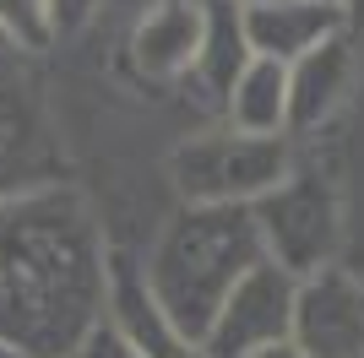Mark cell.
<instances>
[{
    "instance_id": "5",
    "label": "cell",
    "mask_w": 364,
    "mask_h": 358,
    "mask_svg": "<svg viewBox=\"0 0 364 358\" xmlns=\"http://www.w3.org/2000/svg\"><path fill=\"white\" fill-rule=\"evenodd\" d=\"M256 228L267 261L289 277H316L337 255V195L310 168H294L272 195L256 201Z\"/></svg>"
},
{
    "instance_id": "9",
    "label": "cell",
    "mask_w": 364,
    "mask_h": 358,
    "mask_svg": "<svg viewBox=\"0 0 364 358\" xmlns=\"http://www.w3.org/2000/svg\"><path fill=\"white\" fill-rule=\"evenodd\" d=\"M207 11H213V0H158L136 22V38H131L136 71L152 82L191 76L201 60V44H207Z\"/></svg>"
},
{
    "instance_id": "4",
    "label": "cell",
    "mask_w": 364,
    "mask_h": 358,
    "mask_svg": "<svg viewBox=\"0 0 364 358\" xmlns=\"http://www.w3.org/2000/svg\"><path fill=\"white\" fill-rule=\"evenodd\" d=\"M44 185H65L60 136L49 125V104L28 60L0 44V201Z\"/></svg>"
},
{
    "instance_id": "10",
    "label": "cell",
    "mask_w": 364,
    "mask_h": 358,
    "mask_svg": "<svg viewBox=\"0 0 364 358\" xmlns=\"http://www.w3.org/2000/svg\"><path fill=\"white\" fill-rule=\"evenodd\" d=\"M353 76V49L337 33L321 49H310L304 60L289 65V131H316L321 119H332V109L343 104Z\"/></svg>"
},
{
    "instance_id": "7",
    "label": "cell",
    "mask_w": 364,
    "mask_h": 358,
    "mask_svg": "<svg viewBox=\"0 0 364 358\" xmlns=\"http://www.w3.org/2000/svg\"><path fill=\"white\" fill-rule=\"evenodd\" d=\"M294 347L304 358H364V283L337 261L316 277H299Z\"/></svg>"
},
{
    "instance_id": "2",
    "label": "cell",
    "mask_w": 364,
    "mask_h": 358,
    "mask_svg": "<svg viewBox=\"0 0 364 358\" xmlns=\"http://www.w3.org/2000/svg\"><path fill=\"white\" fill-rule=\"evenodd\" d=\"M267 261L256 228V207H180L152 239L141 288L164 310L168 326H180L191 342L207 337L223 298Z\"/></svg>"
},
{
    "instance_id": "13",
    "label": "cell",
    "mask_w": 364,
    "mask_h": 358,
    "mask_svg": "<svg viewBox=\"0 0 364 358\" xmlns=\"http://www.w3.org/2000/svg\"><path fill=\"white\" fill-rule=\"evenodd\" d=\"M250 65V44H245V22H240V6H228V0H213V11H207V44H201V60L191 82L213 92L218 104L228 98L234 87V76Z\"/></svg>"
},
{
    "instance_id": "19",
    "label": "cell",
    "mask_w": 364,
    "mask_h": 358,
    "mask_svg": "<svg viewBox=\"0 0 364 358\" xmlns=\"http://www.w3.org/2000/svg\"><path fill=\"white\" fill-rule=\"evenodd\" d=\"M0 358H22V353H16V347H11V342H0Z\"/></svg>"
},
{
    "instance_id": "3",
    "label": "cell",
    "mask_w": 364,
    "mask_h": 358,
    "mask_svg": "<svg viewBox=\"0 0 364 358\" xmlns=\"http://www.w3.org/2000/svg\"><path fill=\"white\" fill-rule=\"evenodd\" d=\"M294 174L289 136H245L234 125L201 131L174 152L180 207H256Z\"/></svg>"
},
{
    "instance_id": "17",
    "label": "cell",
    "mask_w": 364,
    "mask_h": 358,
    "mask_svg": "<svg viewBox=\"0 0 364 358\" xmlns=\"http://www.w3.org/2000/svg\"><path fill=\"white\" fill-rule=\"evenodd\" d=\"M256 358H304L294 342H283V347H267V353H256Z\"/></svg>"
},
{
    "instance_id": "1",
    "label": "cell",
    "mask_w": 364,
    "mask_h": 358,
    "mask_svg": "<svg viewBox=\"0 0 364 358\" xmlns=\"http://www.w3.org/2000/svg\"><path fill=\"white\" fill-rule=\"evenodd\" d=\"M114 261L71 185L0 201V342L22 358H76L104 326Z\"/></svg>"
},
{
    "instance_id": "8",
    "label": "cell",
    "mask_w": 364,
    "mask_h": 358,
    "mask_svg": "<svg viewBox=\"0 0 364 358\" xmlns=\"http://www.w3.org/2000/svg\"><path fill=\"white\" fill-rule=\"evenodd\" d=\"M240 22L250 55L294 65L343 33V6L337 0H256V6H240Z\"/></svg>"
},
{
    "instance_id": "16",
    "label": "cell",
    "mask_w": 364,
    "mask_h": 358,
    "mask_svg": "<svg viewBox=\"0 0 364 358\" xmlns=\"http://www.w3.org/2000/svg\"><path fill=\"white\" fill-rule=\"evenodd\" d=\"M98 11V0H49V16H55V33H76L87 16Z\"/></svg>"
},
{
    "instance_id": "6",
    "label": "cell",
    "mask_w": 364,
    "mask_h": 358,
    "mask_svg": "<svg viewBox=\"0 0 364 358\" xmlns=\"http://www.w3.org/2000/svg\"><path fill=\"white\" fill-rule=\"evenodd\" d=\"M294 298H299V277H289L272 261H261L223 298L218 320L201 337V353L207 358H256L267 347L294 342Z\"/></svg>"
},
{
    "instance_id": "20",
    "label": "cell",
    "mask_w": 364,
    "mask_h": 358,
    "mask_svg": "<svg viewBox=\"0 0 364 358\" xmlns=\"http://www.w3.org/2000/svg\"><path fill=\"white\" fill-rule=\"evenodd\" d=\"M228 6H256V0H228Z\"/></svg>"
},
{
    "instance_id": "15",
    "label": "cell",
    "mask_w": 364,
    "mask_h": 358,
    "mask_svg": "<svg viewBox=\"0 0 364 358\" xmlns=\"http://www.w3.org/2000/svg\"><path fill=\"white\" fill-rule=\"evenodd\" d=\"M76 358H141V347H136V342H131V337H125V331L104 315V326H98L87 342L76 347Z\"/></svg>"
},
{
    "instance_id": "14",
    "label": "cell",
    "mask_w": 364,
    "mask_h": 358,
    "mask_svg": "<svg viewBox=\"0 0 364 358\" xmlns=\"http://www.w3.org/2000/svg\"><path fill=\"white\" fill-rule=\"evenodd\" d=\"M49 38H55L49 0H0V44L6 49L33 55V49H49Z\"/></svg>"
},
{
    "instance_id": "12",
    "label": "cell",
    "mask_w": 364,
    "mask_h": 358,
    "mask_svg": "<svg viewBox=\"0 0 364 358\" xmlns=\"http://www.w3.org/2000/svg\"><path fill=\"white\" fill-rule=\"evenodd\" d=\"M223 119L245 136H289V65L250 55L223 98Z\"/></svg>"
},
{
    "instance_id": "11",
    "label": "cell",
    "mask_w": 364,
    "mask_h": 358,
    "mask_svg": "<svg viewBox=\"0 0 364 358\" xmlns=\"http://www.w3.org/2000/svg\"><path fill=\"white\" fill-rule=\"evenodd\" d=\"M109 320L141 347V358H207L201 342H191L180 326H168L164 310L147 298L136 266H114V288H109Z\"/></svg>"
},
{
    "instance_id": "18",
    "label": "cell",
    "mask_w": 364,
    "mask_h": 358,
    "mask_svg": "<svg viewBox=\"0 0 364 358\" xmlns=\"http://www.w3.org/2000/svg\"><path fill=\"white\" fill-rule=\"evenodd\" d=\"M337 6H343V11H364V0H337Z\"/></svg>"
}]
</instances>
